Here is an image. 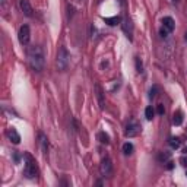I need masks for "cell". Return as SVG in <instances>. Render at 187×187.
Instances as JSON below:
<instances>
[{
  "instance_id": "obj_1",
  "label": "cell",
  "mask_w": 187,
  "mask_h": 187,
  "mask_svg": "<svg viewBox=\"0 0 187 187\" xmlns=\"http://www.w3.org/2000/svg\"><path fill=\"white\" fill-rule=\"evenodd\" d=\"M28 61H29V66L32 67V70H35V72L44 70L45 54H44L43 48L40 45H31L28 48Z\"/></svg>"
},
{
  "instance_id": "obj_2",
  "label": "cell",
  "mask_w": 187,
  "mask_h": 187,
  "mask_svg": "<svg viewBox=\"0 0 187 187\" xmlns=\"http://www.w3.org/2000/svg\"><path fill=\"white\" fill-rule=\"evenodd\" d=\"M24 174H25L26 179H35L37 175L40 174L38 165L35 159L32 158L31 153H25V168H24Z\"/></svg>"
},
{
  "instance_id": "obj_3",
  "label": "cell",
  "mask_w": 187,
  "mask_h": 187,
  "mask_svg": "<svg viewBox=\"0 0 187 187\" xmlns=\"http://www.w3.org/2000/svg\"><path fill=\"white\" fill-rule=\"evenodd\" d=\"M69 63H70V53L66 47H60L59 53H57V59H56V66L60 72H64L69 67Z\"/></svg>"
},
{
  "instance_id": "obj_4",
  "label": "cell",
  "mask_w": 187,
  "mask_h": 187,
  "mask_svg": "<svg viewBox=\"0 0 187 187\" xmlns=\"http://www.w3.org/2000/svg\"><path fill=\"white\" fill-rule=\"evenodd\" d=\"M140 124L137 123L136 120H130L127 123V126H126V130H124V135H126V137H135L137 136L140 133Z\"/></svg>"
},
{
  "instance_id": "obj_5",
  "label": "cell",
  "mask_w": 187,
  "mask_h": 187,
  "mask_svg": "<svg viewBox=\"0 0 187 187\" xmlns=\"http://www.w3.org/2000/svg\"><path fill=\"white\" fill-rule=\"evenodd\" d=\"M18 38H19V43L22 45H28L31 40V29L28 25H22L19 28V34H18Z\"/></svg>"
},
{
  "instance_id": "obj_6",
  "label": "cell",
  "mask_w": 187,
  "mask_h": 187,
  "mask_svg": "<svg viewBox=\"0 0 187 187\" xmlns=\"http://www.w3.org/2000/svg\"><path fill=\"white\" fill-rule=\"evenodd\" d=\"M99 170H101V174L102 175H110L113 173V162L108 157L102 158L101 161V165H99Z\"/></svg>"
},
{
  "instance_id": "obj_7",
  "label": "cell",
  "mask_w": 187,
  "mask_h": 187,
  "mask_svg": "<svg viewBox=\"0 0 187 187\" xmlns=\"http://www.w3.org/2000/svg\"><path fill=\"white\" fill-rule=\"evenodd\" d=\"M19 6H21V10L24 12V15L28 18L32 16V6H31L29 3V0H19Z\"/></svg>"
},
{
  "instance_id": "obj_8",
  "label": "cell",
  "mask_w": 187,
  "mask_h": 187,
  "mask_svg": "<svg viewBox=\"0 0 187 187\" xmlns=\"http://www.w3.org/2000/svg\"><path fill=\"white\" fill-rule=\"evenodd\" d=\"M94 89H95V95H97L98 102H99V108H101V110H104V107H105V99H104V91H102V88H101L99 85H98V83H95Z\"/></svg>"
},
{
  "instance_id": "obj_9",
  "label": "cell",
  "mask_w": 187,
  "mask_h": 187,
  "mask_svg": "<svg viewBox=\"0 0 187 187\" xmlns=\"http://www.w3.org/2000/svg\"><path fill=\"white\" fill-rule=\"evenodd\" d=\"M121 28H123L126 37H127V38L132 41V40H133V25H132V22L129 21V19L123 21V24H121Z\"/></svg>"
},
{
  "instance_id": "obj_10",
  "label": "cell",
  "mask_w": 187,
  "mask_h": 187,
  "mask_svg": "<svg viewBox=\"0 0 187 187\" xmlns=\"http://www.w3.org/2000/svg\"><path fill=\"white\" fill-rule=\"evenodd\" d=\"M8 137L10 139V142L15 145H18L19 142H21V136H19V133H18V130L15 127H9L8 129Z\"/></svg>"
},
{
  "instance_id": "obj_11",
  "label": "cell",
  "mask_w": 187,
  "mask_h": 187,
  "mask_svg": "<svg viewBox=\"0 0 187 187\" xmlns=\"http://www.w3.org/2000/svg\"><path fill=\"white\" fill-rule=\"evenodd\" d=\"M162 26L165 28V29H168L171 32V31L175 28V22L174 19L171 16H165V18H162Z\"/></svg>"
},
{
  "instance_id": "obj_12",
  "label": "cell",
  "mask_w": 187,
  "mask_h": 187,
  "mask_svg": "<svg viewBox=\"0 0 187 187\" xmlns=\"http://www.w3.org/2000/svg\"><path fill=\"white\" fill-rule=\"evenodd\" d=\"M173 123H174L175 126H180V124L183 123V113L180 110H177L174 114H173Z\"/></svg>"
},
{
  "instance_id": "obj_13",
  "label": "cell",
  "mask_w": 187,
  "mask_h": 187,
  "mask_svg": "<svg viewBox=\"0 0 187 187\" xmlns=\"http://www.w3.org/2000/svg\"><path fill=\"white\" fill-rule=\"evenodd\" d=\"M40 145H41L43 152L47 153V149H48V140H47V137H45L44 133H40Z\"/></svg>"
},
{
  "instance_id": "obj_14",
  "label": "cell",
  "mask_w": 187,
  "mask_h": 187,
  "mask_svg": "<svg viewBox=\"0 0 187 187\" xmlns=\"http://www.w3.org/2000/svg\"><path fill=\"white\" fill-rule=\"evenodd\" d=\"M98 139H99V142H101V143L110 145V136H108L105 132H99V133H98Z\"/></svg>"
},
{
  "instance_id": "obj_15",
  "label": "cell",
  "mask_w": 187,
  "mask_h": 187,
  "mask_svg": "<svg viewBox=\"0 0 187 187\" xmlns=\"http://www.w3.org/2000/svg\"><path fill=\"white\" fill-rule=\"evenodd\" d=\"M104 21L108 24V25H117V24H120L121 22V18L120 16H114V18H105Z\"/></svg>"
},
{
  "instance_id": "obj_16",
  "label": "cell",
  "mask_w": 187,
  "mask_h": 187,
  "mask_svg": "<svg viewBox=\"0 0 187 187\" xmlns=\"http://www.w3.org/2000/svg\"><path fill=\"white\" fill-rule=\"evenodd\" d=\"M133 145L130 143V142H126V143L123 145V152L124 155H130V153H133Z\"/></svg>"
},
{
  "instance_id": "obj_17",
  "label": "cell",
  "mask_w": 187,
  "mask_h": 187,
  "mask_svg": "<svg viewBox=\"0 0 187 187\" xmlns=\"http://www.w3.org/2000/svg\"><path fill=\"white\" fill-rule=\"evenodd\" d=\"M168 159H170V153L168 152H159L158 153V161L159 162H164V164H165Z\"/></svg>"
},
{
  "instance_id": "obj_18",
  "label": "cell",
  "mask_w": 187,
  "mask_h": 187,
  "mask_svg": "<svg viewBox=\"0 0 187 187\" xmlns=\"http://www.w3.org/2000/svg\"><path fill=\"white\" fill-rule=\"evenodd\" d=\"M180 143H181V142H180L179 137H171V139H170V146L173 149H179L180 148Z\"/></svg>"
},
{
  "instance_id": "obj_19",
  "label": "cell",
  "mask_w": 187,
  "mask_h": 187,
  "mask_svg": "<svg viewBox=\"0 0 187 187\" xmlns=\"http://www.w3.org/2000/svg\"><path fill=\"white\" fill-rule=\"evenodd\" d=\"M153 114H155V111H153L152 107H146V110H145V117H146L148 120H152Z\"/></svg>"
},
{
  "instance_id": "obj_20",
  "label": "cell",
  "mask_w": 187,
  "mask_h": 187,
  "mask_svg": "<svg viewBox=\"0 0 187 187\" xmlns=\"http://www.w3.org/2000/svg\"><path fill=\"white\" fill-rule=\"evenodd\" d=\"M157 92H158V86L153 85L152 88L149 89V98H151V99H153V98L157 97Z\"/></svg>"
},
{
  "instance_id": "obj_21",
  "label": "cell",
  "mask_w": 187,
  "mask_h": 187,
  "mask_svg": "<svg viewBox=\"0 0 187 187\" xmlns=\"http://www.w3.org/2000/svg\"><path fill=\"white\" fill-rule=\"evenodd\" d=\"M135 61H136V69H137V72L142 73V72H143V64H142L140 59H139V57H136V60H135Z\"/></svg>"
},
{
  "instance_id": "obj_22",
  "label": "cell",
  "mask_w": 187,
  "mask_h": 187,
  "mask_svg": "<svg viewBox=\"0 0 187 187\" xmlns=\"http://www.w3.org/2000/svg\"><path fill=\"white\" fill-rule=\"evenodd\" d=\"M168 34H170V31L165 29L164 26H162L161 29H159V35H161V38H167V37H168Z\"/></svg>"
},
{
  "instance_id": "obj_23",
  "label": "cell",
  "mask_w": 187,
  "mask_h": 187,
  "mask_svg": "<svg viewBox=\"0 0 187 187\" xmlns=\"http://www.w3.org/2000/svg\"><path fill=\"white\" fill-rule=\"evenodd\" d=\"M157 111H158V114H159V115H162L164 113H165V108H164V105H162V104H159V105L157 107Z\"/></svg>"
},
{
  "instance_id": "obj_24",
  "label": "cell",
  "mask_w": 187,
  "mask_h": 187,
  "mask_svg": "<svg viewBox=\"0 0 187 187\" xmlns=\"http://www.w3.org/2000/svg\"><path fill=\"white\" fill-rule=\"evenodd\" d=\"M180 162H181V165L187 167V157H183V158H180Z\"/></svg>"
},
{
  "instance_id": "obj_25",
  "label": "cell",
  "mask_w": 187,
  "mask_h": 187,
  "mask_svg": "<svg viewBox=\"0 0 187 187\" xmlns=\"http://www.w3.org/2000/svg\"><path fill=\"white\" fill-rule=\"evenodd\" d=\"M69 19H70V18L73 16V6H70V4H69Z\"/></svg>"
},
{
  "instance_id": "obj_26",
  "label": "cell",
  "mask_w": 187,
  "mask_h": 187,
  "mask_svg": "<svg viewBox=\"0 0 187 187\" xmlns=\"http://www.w3.org/2000/svg\"><path fill=\"white\" fill-rule=\"evenodd\" d=\"M168 165H167V170H173V167H174V164L173 162H167Z\"/></svg>"
},
{
  "instance_id": "obj_27",
  "label": "cell",
  "mask_w": 187,
  "mask_h": 187,
  "mask_svg": "<svg viewBox=\"0 0 187 187\" xmlns=\"http://www.w3.org/2000/svg\"><path fill=\"white\" fill-rule=\"evenodd\" d=\"M171 2H173V3H179V0H171Z\"/></svg>"
},
{
  "instance_id": "obj_28",
  "label": "cell",
  "mask_w": 187,
  "mask_h": 187,
  "mask_svg": "<svg viewBox=\"0 0 187 187\" xmlns=\"http://www.w3.org/2000/svg\"><path fill=\"white\" fill-rule=\"evenodd\" d=\"M184 152H186V153H187V146H186V149H184Z\"/></svg>"
},
{
  "instance_id": "obj_29",
  "label": "cell",
  "mask_w": 187,
  "mask_h": 187,
  "mask_svg": "<svg viewBox=\"0 0 187 187\" xmlns=\"http://www.w3.org/2000/svg\"><path fill=\"white\" fill-rule=\"evenodd\" d=\"M186 41H187V32H186Z\"/></svg>"
},
{
  "instance_id": "obj_30",
  "label": "cell",
  "mask_w": 187,
  "mask_h": 187,
  "mask_svg": "<svg viewBox=\"0 0 187 187\" xmlns=\"http://www.w3.org/2000/svg\"><path fill=\"white\" fill-rule=\"evenodd\" d=\"M186 175H187V171H186Z\"/></svg>"
}]
</instances>
